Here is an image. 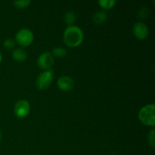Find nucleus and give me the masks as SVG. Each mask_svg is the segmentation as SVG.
<instances>
[{
  "instance_id": "obj_1",
  "label": "nucleus",
  "mask_w": 155,
  "mask_h": 155,
  "mask_svg": "<svg viewBox=\"0 0 155 155\" xmlns=\"http://www.w3.org/2000/svg\"><path fill=\"white\" fill-rule=\"evenodd\" d=\"M84 39V33L77 26L68 27L64 31L63 40L67 46L70 48H77L80 46Z\"/></svg>"
},
{
  "instance_id": "obj_2",
  "label": "nucleus",
  "mask_w": 155,
  "mask_h": 155,
  "mask_svg": "<svg viewBox=\"0 0 155 155\" xmlns=\"http://www.w3.org/2000/svg\"><path fill=\"white\" fill-rule=\"evenodd\" d=\"M139 119L142 124L147 127L155 126V105L148 104L142 107L139 111Z\"/></svg>"
},
{
  "instance_id": "obj_3",
  "label": "nucleus",
  "mask_w": 155,
  "mask_h": 155,
  "mask_svg": "<svg viewBox=\"0 0 155 155\" xmlns=\"http://www.w3.org/2000/svg\"><path fill=\"white\" fill-rule=\"evenodd\" d=\"M34 40V34L28 28H22L17 32L15 42L22 47H27L31 45Z\"/></svg>"
},
{
  "instance_id": "obj_4",
  "label": "nucleus",
  "mask_w": 155,
  "mask_h": 155,
  "mask_svg": "<svg viewBox=\"0 0 155 155\" xmlns=\"http://www.w3.org/2000/svg\"><path fill=\"white\" fill-rule=\"evenodd\" d=\"M53 71L51 70L43 71L38 75L36 80V86L39 90H45L51 86L53 81Z\"/></svg>"
},
{
  "instance_id": "obj_5",
  "label": "nucleus",
  "mask_w": 155,
  "mask_h": 155,
  "mask_svg": "<svg viewBox=\"0 0 155 155\" xmlns=\"http://www.w3.org/2000/svg\"><path fill=\"white\" fill-rule=\"evenodd\" d=\"M30 104L28 101L25 99L18 100L14 106V113L16 117L19 119H24L30 113Z\"/></svg>"
},
{
  "instance_id": "obj_6",
  "label": "nucleus",
  "mask_w": 155,
  "mask_h": 155,
  "mask_svg": "<svg viewBox=\"0 0 155 155\" xmlns=\"http://www.w3.org/2000/svg\"><path fill=\"white\" fill-rule=\"evenodd\" d=\"M54 63V58L51 52L45 51L39 55L37 58V65L43 71L50 70Z\"/></svg>"
},
{
  "instance_id": "obj_7",
  "label": "nucleus",
  "mask_w": 155,
  "mask_h": 155,
  "mask_svg": "<svg viewBox=\"0 0 155 155\" xmlns=\"http://www.w3.org/2000/svg\"><path fill=\"white\" fill-rule=\"evenodd\" d=\"M133 32L135 37L139 40H144L149 35L148 26L143 22L135 23L133 27Z\"/></svg>"
},
{
  "instance_id": "obj_8",
  "label": "nucleus",
  "mask_w": 155,
  "mask_h": 155,
  "mask_svg": "<svg viewBox=\"0 0 155 155\" xmlns=\"http://www.w3.org/2000/svg\"><path fill=\"white\" fill-rule=\"evenodd\" d=\"M57 86L62 92H69L74 87V80L69 76H62L58 80Z\"/></svg>"
},
{
  "instance_id": "obj_9",
  "label": "nucleus",
  "mask_w": 155,
  "mask_h": 155,
  "mask_svg": "<svg viewBox=\"0 0 155 155\" xmlns=\"http://www.w3.org/2000/svg\"><path fill=\"white\" fill-rule=\"evenodd\" d=\"M12 56L15 61L21 63V62L25 61L27 58V54L24 48H16L12 51Z\"/></svg>"
},
{
  "instance_id": "obj_10",
  "label": "nucleus",
  "mask_w": 155,
  "mask_h": 155,
  "mask_svg": "<svg viewBox=\"0 0 155 155\" xmlns=\"http://www.w3.org/2000/svg\"><path fill=\"white\" fill-rule=\"evenodd\" d=\"M107 15L104 11H98L94 14L92 17V21L96 25H100L107 21Z\"/></svg>"
},
{
  "instance_id": "obj_11",
  "label": "nucleus",
  "mask_w": 155,
  "mask_h": 155,
  "mask_svg": "<svg viewBox=\"0 0 155 155\" xmlns=\"http://www.w3.org/2000/svg\"><path fill=\"white\" fill-rule=\"evenodd\" d=\"M76 18H77V17H76L75 13L73 11H68L64 15V21L68 25V27L74 26L76 21Z\"/></svg>"
},
{
  "instance_id": "obj_12",
  "label": "nucleus",
  "mask_w": 155,
  "mask_h": 155,
  "mask_svg": "<svg viewBox=\"0 0 155 155\" xmlns=\"http://www.w3.org/2000/svg\"><path fill=\"white\" fill-rule=\"evenodd\" d=\"M98 3L101 8L104 10H110L114 7L117 2L115 0H98Z\"/></svg>"
},
{
  "instance_id": "obj_13",
  "label": "nucleus",
  "mask_w": 155,
  "mask_h": 155,
  "mask_svg": "<svg viewBox=\"0 0 155 155\" xmlns=\"http://www.w3.org/2000/svg\"><path fill=\"white\" fill-rule=\"evenodd\" d=\"M51 54L53 57L58 58H63L67 55V50L63 47H55L53 48Z\"/></svg>"
},
{
  "instance_id": "obj_14",
  "label": "nucleus",
  "mask_w": 155,
  "mask_h": 155,
  "mask_svg": "<svg viewBox=\"0 0 155 155\" xmlns=\"http://www.w3.org/2000/svg\"><path fill=\"white\" fill-rule=\"evenodd\" d=\"M32 2L30 0H19V1L14 2V5L19 9H24L28 8Z\"/></svg>"
},
{
  "instance_id": "obj_15",
  "label": "nucleus",
  "mask_w": 155,
  "mask_h": 155,
  "mask_svg": "<svg viewBox=\"0 0 155 155\" xmlns=\"http://www.w3.org/2000/svg\"><path fill=\"white\" fill-rule=\"evenodd\" d=\"M15 45H16V42H15V39H11V38L5 39L4 42H3V46L6 50L15 49Z\"/></svg>"
},
{
  "instance_id": "obj_16",
  "label": "nucleus",
  "mask_w": 155,
  "mask_h": 155,
  "mask_svg": "<svg viewBox=\"0 0 155 155\" xmlns=\"http://www.w3.org/2000/svg\"><path fill=\"white\" fill-rule=\"evenodd\" d=\"M148 144L149 146H151L152 148H155V130L154 129L150 131L149 134L148 136Z\"/></svg>"
},
{
  "instance_id": "obj_17",
  "label": "nucleus",
  "mask_w": 155,
  "mask_h": 155,
  "mask_svg": "<svg viewBox=\"0 0 155 155\" xmlns=\"http://www.w3.org/2000/svg\"><path fill=\"white\" fill-rule=\"evenodd\" d=\"M149 10L147 8H142L139 12V16L141 19H146L149 15Z\"/></svg>"
},
{
  "instance_id": "obj_18",
  "label": "nucleus",
  "mask_w": 155,
  "mask_h": 155,
  "mask_svg": "<svg viewBox=\"0 0 155 155\" xmlns=\"http://www.w3.org/2000/svg\"><path fill=\"white\" fill-rule=\"evenodd\" d=\"M2 61V53L0 52V64Z\"/></svg>"
},
{
  "instance_id": "obj_19",
  "label": "nucleus",
  "mask_w": 155,
  "mask_h": 155,
  "mask_svg": "<svg viewBox=\"0 0 155 155\" xmlns=\"http://www.w3.org/2000/svg\"><path fill=\"white\" fill-rule=\"evenodd\" d=\"M1 140H2V133L1 131H0V142H1Z\"/></svg>"
},
{
  "instance_id": "obj_20",
  "label": "nucleus",
  "mask_w": 155,
  "mask_h": 155,
  "mask_svg": "<svg viewBox=\"0 0 155 155\" xmlns=\"http://www.w3.org/2000/svg\"><path fill=\"white\" fill-rule=\"evenodd\" d=\"M31 155H36V154H31Z\"/></svg>"
}]
</instances>
